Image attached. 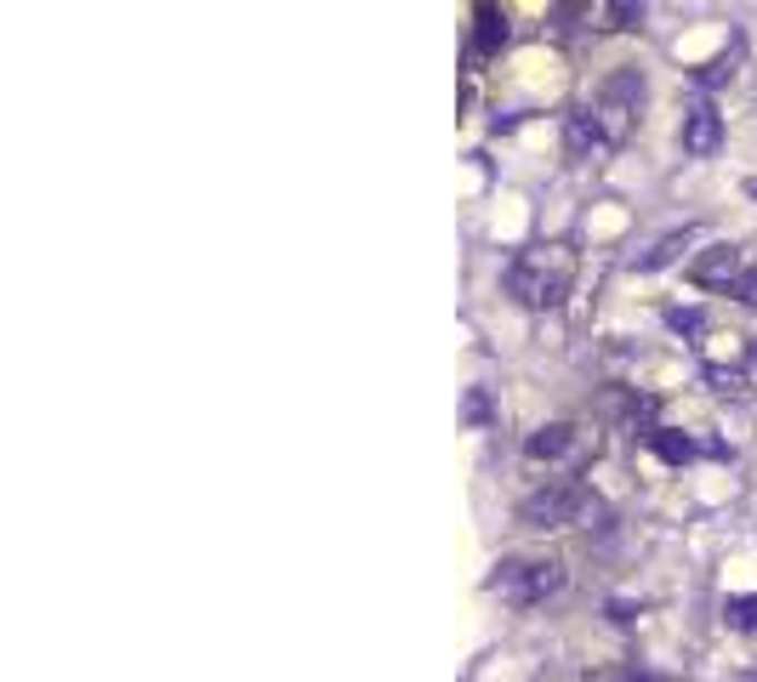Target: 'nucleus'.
<instances>
[{
	"instance_id": "f257e3e1",
	"label": "nucleus",
	"mask_w": 757,
	"mask_h": 682,
	"mask_svg": "<svg viewBox=\"0 0 757 682\" xmlns=\"http://www.w3.org/2000/svg\"><path fill=\"white\" fill-rule=\"evenodd\" d=\"M570 279H576V257L564 245H541V251H525L512 268H507V290L518 308H558L564 297H570Z\"/></svg>"
},
{
	"instance_id": "f03ea898",
	"label": "nucleus",
	"mask_w": 757,
	"mask_h": 682,
	"mask_svg": "<svg viewBox=\"0 0 757 682\" xmlns=\"http://www.w3.org/2000/svg\"><path fill=\"white\" fill-rule=\"evenodd\" d=\"M485 586H490V598H501L512 609H541L547 598L564 592V563L558 558H501Z\"/></svg>"
},
{
	"instance_id": "7ed1b4c3",
	"label": "nucleus",
	"mask_w": 757,
	"mask_h": 682,
	"mask_svg": "<svg viewBox=\"0 0 757 682\" xmlns=\"http://www.w3.org/2000/svg\"><path fill=\"white\" fill-rule=\"evenodd\" d=\"M644 97H649V86H644L638 69H615V74L598 86L592 114H598V126H604V137H609V154L633 137V126H638V114H644Z\"/></svg>"
},
{
	"instance_id": "20e7f679",
	"label": "nucleus",
	"mask_w": 757,
	"mask_h": 682,
	"mask_svg": "<svg viewBox=\"0 0 757 682\" xmlns=\"http://www.w3.org/2000/svg\"><path fill=\"white\" fill-rule=\"evenodd\" d=\"M587 490L576 478H552V483H541V490H530L525 501H518V523L525 529H570V523H581L587 518Z\"/></svg>"
},
{
	"instance_id": "39448f33",
	"label": "nucleus",
	"mask_w": 757,
	"mask_h": 682,
	"mask_svg": "<svg viewBox=\"0 0 757 682\" xmlns=\"http://www.w3.org/2000/svg\"><path fill=\"white\" fill-rule=\"evenodd\" d=\"M564 18L581 34H627L644 18V0H564Z\"/></svg>"
},
{
	"instance_id": "423d86ee",
	"label": "nucleus",
	"mask_w": 757,
	"mask_h": 682,
	"mask_svg": "<svg viewBox=\"0 0 757 682\" xmlns=\"http://www.w3.org/2000/svg\"><path fill=\"white\" fill-rule=\"evenodd\" d=\"M740 273H746V257H740V245H729V239H713L706 251L689 257V284H700V290H729Z\"/></svg>"
},
{
	"instance_id": "0eeeda50",
	"label": "nucleus",
	"mask_w": 757,
	"mask_h": 682,
	"mask_svg": "<svg viewBox=\"0 0 757 682\" xmlns=\"http://www.w3.org/2000/svg\"><path fill=\"white\" fill-rule=\"evenodd\" d=\"M678 142H684V154L713 160V154H718V142H724V120H718V109H713V103H695V109L684 114V126H678Z\"/></svg>"
},
{
	"instance_id": "6e6552de",
	"label": "nucleus",
	"mask_w": 757,
	"mask_h": 682,
	"mask_svg": "<svg viewBox=\"0 0 757 682\" xmlns=\"http://www.w3.org/2000/svg\"><path fill=\"white\" fill-rule=\"evenodd\" d=\"M564 149H570V160H598V154H609V137H604L592 103L570 109V120H564Z\"/></svg>"
},
{
	"instance_id": "1a4fd4ad",
	"label": "nucleus",
	"mask_w": 757,
	"mask_h": 682,
	"mask_svg": "<svg viewBox=\"0 0 757 682\" xmlns=\"http://www.w3.org/2000/svg\"><path fill=\"white\" fill-rule=\"evenodd\" d=\"M695 239H700V228H673V233H660L644 257H633V268H638V273H660V268H673V262L695 245Z\"/></svg>"
},
{
	"instance_id": "9d476101",
	"label": "nucleus",
	"mask_w": 757,
	"mask_h": 682,
	"mask_svg": "<svg viewBox=\"0 0 757 682\" xmlns=\"http://www.w3.org/2000/svg\"><path fill=\"white\" fill-rule=\"evenodd\" d=\"M570 450H576V427L570 421H547V427H536L525 438V455L530 461H558V455H570Z\"/></svg>"
},
{
	"instance_id": "9b49d317",
	"label": "nucleus",
	"mask_w": 757,
	"mask_h": 682,
	"mask_svg": "<svg viewBox=\"0 0 757 682\" xmlns=\"http://www.w3.org/2000/svg\"><path fill=\"white\" fill-rule=\"evenodd\" d=\"M507 46V18L496 7H479V52H501Z\"/></svg>"
},
{
	"instance_id": "f8f14e48",
	"label": "nucleus",
	"mask_w": 757,
	"mask_h": 682,
	"mask_svg": "<svg viewBox=\"0 0 757 682\" xmlns=\"http://www.w3.org/2000/svg\"><path fill=\"white\" fill-rule=\"evenodd\" d=\"M735 63H740V46H729V52L713 58V63H700V69H695V86H724V80L735 74Z\"/></svg>"
},
{
	"instance_id": "ddd939ff",
	"label": "nucleus",
	"mask_w": 757,
	"mask_h": 682,
	"mask_svg": "<svg viewBox=\"0 0 757 682\" xmlns=\"http://www.w3.org/2000/svg\"><path fill=\"white\" fill-rule=\"evenodd\" d=\"M729 297H740L746 308H757V268H746V273L729 284Z\"/></svg>"
},
{
	"instance_id": "4468645a",
	"label": "nucleus",
	"mask_w": 757,
	"mask_h": 682,
	"mask_svg": "<svg viewBox=\"0 0 757 682\" xmlns=\"http://www.w3.org/2000/svg\"><path fill=\"white\" fill-rule=\"evenodd\" d=\"M729 620H735V625H757V598H740V603H729Z\"/></svg>"
},
{
	"instance_id": "2eb2a0df",
	"label": "nucleus",
	"mask_w": 757,
	"mask_h": 682,
	"mask_svg": "<svg viewBox=\"0 0 757 682\" xmlns=\"http://www.w3.org/2000/svg\"><path fill=\"white\" fill-rule=\"evenodd\" d=\"M751 364H757V341H751Z\"/></svg>"
}]
</instances>
